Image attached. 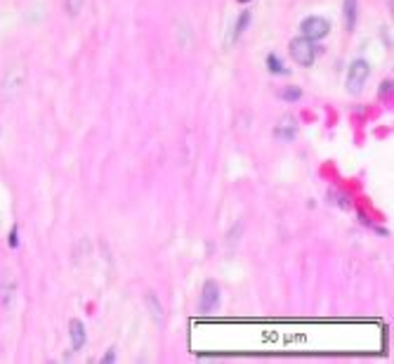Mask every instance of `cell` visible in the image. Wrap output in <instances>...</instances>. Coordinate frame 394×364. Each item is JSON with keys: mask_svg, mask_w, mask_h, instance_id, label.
Wrapping results in <instances>:
<instances>
[{"mask_svg": "<svg viewBox=\"0 0 394 364\" xmlns=\"http://www.w3.org/2000/svg\"><path fill=\"white\" fill-rule=\"evenodd\" d=\"M267 64H269V69H271V71H276V73H283L281 64H278V59H276V57H269V59H267Z\"/></svg>", "mask_w": 394, "mask_h": 364, "instance_id": "7c38bea8", "label": "cell"}, {"mask_svg": "<svg viewBox=\"0 0 394 364\" xmlns=\"http://www.w3.org/2000/svg\"><path fill=\"white\" fill-rule=\"evenodd\" d=\"M343 10H345V29L355 31V24H357V0H345Z\"/></svg>", "mask_w": 394, "mask_h": 364, "instance_id": "ba28073f", "label": "cell"}, {"mask_svg": "<svg viewBox=\"0 0 394 364\" xmlns=\"http://www.w3.org/2000/svg\"><path fill=\"white\" fill-rule=\"evenodd\" d=\"M300 29L304 33V38H309V40H321L328 36V31H331V24L326 22L324 17H307L304 22L300 24Z\"/></svg>", "mask_w": 394, "mask_h": 364, "instance_id": "277c9868", "label": "cell"}, {"mask_svg": "<svg viewBox=\"0 0 394 364\" xmlns=\"http://www.w3.org/2000/svg\"><path fill=\"white\" fill-rule=\"evenodd\" d=\"M300 87H286V90L281 92V97L283 99H288V102H295V99H300Z\"/></svg>", "mask_w": 394, "mask_h": 364, "instance_id": "8fae6325", "label": "cell"}, {"mask_svg": "<svg viewBox=\"0 0 394 364\" xmlns=\"http://www.w3.org/2000/svg\"><path fill=\"white\" fill-rule=\"evenodd\" d=\"M83 3L85 0H64V8H66V12H69L71 17H76L80 10H83Z\"/></svg>", "mask_w": 394, "mask_h": 364, "instance_id": "9c48e42d", "label": "cell"}, {"mask_svg": "<svg viewBox=\"0 0 394 364\" xmlns=\"http://www.w3.org/2000/svg\"><path fill=\"white\" fill-rule=\"evenodd\" d=\"M369 76H371V64L366 62V59H355L347 71V90L352 95H359V92L364 90Z\"/></svg>", "mask_w": 394, "mask_h": 364, "instance_id": "6da1fadb", "label": "cell"}, {"mask_svg": "<svg viewBox=\"0 0 394 364\" xmlns=\"http://www.w3.org/2000/svg\"><path fill=\"white\" fill-rule=\"evenodd\" d=\"M290 57H293V62L297 66H312L314 64V57H316V52H314V45H312V40L309 38H293L290 40Z\"/></svg>", "mask_w": 394, "mask_h": 364, "instance_id": "7a4b0ae2", "label": "cell"}, {"mask_svg": "<svg viewBox=\"0 0 394 364\" xmlns=\"http://www.w3.org/2000/svg\"><path fill=\"white\" fill-rule=\"evenodd\" d=\"M15 298H17V279L12 272H3L0 274V308L3 310H10L15 305Z\"/></svg>", "mask_w": 394, "mask_h": 364, "instance_id": "3957f363", "label": "cell"}, {"mask_svg": "<svg viewBox=\"0 0 394 364\" xmlns=\"http://www.w3.org/2000/svg\"><path fill=\"white\" fill-rule=\"evenodd\" d=\"M295 131H297L295 121H293V119H283L281 126L276 128V138L283 140V142H290V140L295 138Z\"/></svg>", "mask_w": 394, "mask_h": 364, "instance_id": "52a82bcc", "label": "cell"}, {"mask_svg": "<svg viewBox=\"0 0 394 364\" xmlns=\"http://www.w3.org/2000/svg\"><path fill=\"white\" fill-rule=\"evenodd\" d=\"M217 305H220V286L215 284V281H206V286H203V293H201V313H215Z\"/></svg>", "mask_w": 394, "mask_h": 364, "instance_id": "5b68a950", "label": "cell"}, {"mask_svg": "<svg viewBox=\"0 0 394 364\" xmlns=\"http://www.w3.org/2000/svg\"><path fill=\"white\" fill-rule=\"evenodd\" d=\"M69 334H71V348L80 350L85 346V327L80 320H71L69 322Z\"/></svg>", "mask_w": 394, "mask_h": 364, "instance_id": "8992f818", "label": "cell"}, {"mask_svg": "<svg viewBox=\"0 0 394 364\" xmlns=\"http://www.w3.org/2000/svg\"><path fill=\"white\" fill-rule=\"evenodd\" d=\"M147 303H149V308H152V315L156 317V320H161V322H163V308H161V303H159V305H156V298H154L152 293L147 296Z\"/></svg>", "mask_w": 394, "mask_h": 364, "instance_id": "30bf717a", "label": "cell"}, {"mask_svg": "<svg viewBox=\"0 0 394 364\" xmlns=\"http://www.w3.org/2000/svg\"><path fill=\"white\" fill-rule=\"evenodd\" d=\"M239 3H248V0H239Z\"/></svg>", "mask_w": 394, "mask_h": 364, "instance_id": "5bb4252c", "label": "cell"}, {"mask_svg": "<svg viewBox=\"0 0 394 364\" xmlns=\"http://www.w3.org/2000/svg\"><path fill=\"white\" fill-rule=\"evenodd\" d=\"M10 244H12V246H17V227H15V230H12V237H10Z\"/></svg>", "mask_w": 394, "mask_h": 364, "instance_id": "4fadbf2b", "label": "cell"}]
</instances>
